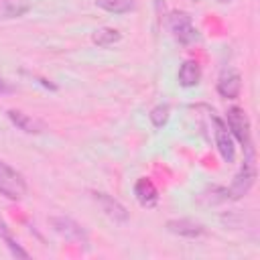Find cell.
I'll use <instances>...</instances> for the list:
<instances>
[{"label":"cell","mask_w":260,"mask_h":260,"mask_svg":"<svg viewBox=\"0 0 260 260\" xmlns=\"http://www.w3.org/2000/svg\"><path fill=\"white\" fill-rule=\"evenodd\" d=\"M219 4H228V2H232V0H217Z\"/></svg>","instance_id":"obj_20"},{"label":"cell","mask_w":260,"mask_h":260,"mask_svg":"<svg viewBox=\"0 0 260 260\" xmlns=\"http://www.w3.org/2000/svg\"><path fill=\"white\" fill-rule=\"evenodd\" d=\"M93 199L98 201V205L102 207V211H104L114 223H126V221L130 219V213L126 211V207H124L118 199H114L112 195L102 193V191H95V193H93Z\"/></svg>","instance_id":"obj_6"},{"label":"cell","mask_w":260,"mask_h":260,"mask_svg":"<svg viewBox=\"0 0 260 260\" xmlns=\"http://www.w3.org/2000/svg\"><path fill=\"white\" fill-rule=\"evenodd\" d=\"M167 230L175 236H181V238H201L205 236V225L195 221V219H189V217H179V219H169L167 221Z\"/></svg>","instance_id":"obj_7"},{"label":"cell","mask_w":260,"mask_h":260,"mask_svg":"<svg viewBox=\"0 0 260 260\" xmlns=\"http://www.w3.org/2000/svg\"><path fill=\"white\" fill-rule=\"evenodd\" d=\"M215 146H217L219 156H221L225 162H234V158H236L234 136H232L230 130L223 126V122L217 120V118H215Z\"/></svg>","instance_id":"obj_8"},{"label":"cell","mask_w":260,"mask_h":260,"mask_svg":"<svg viewBox=\"0 0 260 260\" xmlns=\"http://www.w3.org/2000/svg\"><path fill=\"white\" fill-rule=\"evenodd\" d=\"M169 28H171L175 41L181 43V45H191L199 37L197 28L193 26V20H191V16L187 12H179V10L173 12L169 16Z\"/></svg>","instance_id":"obj_4"},{"label":"cell","mask_w":260,"mask_h":260,"mask_svg":"<svg viewBox=\"0 0 260 260\" xmlns=\"http://www.w3.org/2000/svg\"><path fill=\"white\" fill-rule=\"evenodd\" d=\"M134 195H136V201L142 207H154L158 203V191H156L154 183L146 177H140L134 183Z\"/></svg>","instance_id":"obj_11"},{"label":"cell","mask_w":260,"mask_h":260,"mask_svg":"<svg viewBox=\"0 0 260 260\" xmlns=\"http://www.w3.org/2000/svg\"><path fill=\"white\" fill-rule=\"evenodd\" d=\"M6 246H8V250H10L14 256H18V258H28V256H30V254H28L24 248H20V244L14 242L12 238H6Z\"/></svg>","instance_id":"obj_17"},{"label":"cell","mask_w":260,"mask_h":260,"mask_svg":"<svg viewBox=\"0 0 260 260\" xmlns=\"http://www.w3.org/2000/svg\"><path fill=\"white\" fill-rule=\"evenodd\" d=\"M91 41L98 45V47H112L116 43L122 41V32L118 28H112V26H102V28H95L93 35H91Z\"/></svg>","instance_id":"obj_14"},{"label":"cell","mask_w":260,"mask_h":260,"mask_svg":"<svg viewBox=\"0 0 260 260\" xmlns=\"http://www.w3.org/2000/svg\"><path fill=\"white\" fill-rule=\"evenodd\" d=\"M242 91V77L238 71L234 69H228L219 75L217 79V93L225 100H236Z\"/></svg>","instance_id":"obj_9"},{"label":"cell","mask_w":260,"mask_h":260,"mask_svg":"<svg viewBox=\"0 0 260 260\" xmlns=\"http://www.w3.org/2000/svg\"><path fill=\"white\" fill-rule=\"evenodd\" d=\"M30 10L28 0H0V20L20 18Z\"/></svg>","instance_id":"obj_13"},{"label":"cell","mask_w":260,"mask_h":260,"mask_svg":"<svg viewBox=\"0 0 260 260\" xmlns=\"http://www.w3.org/2000/svg\"><path fill=\"white\" fill-rule=\"evenodd\" d=\"M225 122H228V130L230 134L248 150H252V132H250V120L246 116V112L238 106H232L225 112Z\"/></svg>","instance_id":"obj_2"},{"label":"cell","mask_w":260,"mask_h":260,"mask_svg":"<svg viewBox=\"0 0 260 260\" xmlns=\"http://www.w3.org/2000/svg\"><path fill=\"white\" fill-rule=\"evenodd\" d=\"M28 191L26 179L8 162L0 160V195L10 201H20Z\"/></svg>","instance_id":"obj_1"},{"label":"cell","mask_w":260,"mask_h":260,"mask_svg":"<svg viewBox=\"0 0 260 260\" xmlns=\"http://www.w3.org/2000/svg\"><path fill=\"white\" fill-rule=\"evenodd\" d=\"M95 4H98V8L112 12V14H126L136 8L134 0H95Z\"/></svg>","instance_id":"obj_15"},{"label":"cell","mask_w":260,"mask_h":260,"mask_svg":"<svg viewBox=\"0 0 260 260\" xmlns=\"http://www.w3.org/2000/svg\"><path fill=\"white\" fill-rule=\"evenodd\" d=\"M177 79H179V85L183 87H195L201 79V67L197 61H183L181 67H179V73H177Z\"/></svg>","instance_id":"obj_12"},{"label":"cell","mask_w":260,"mask_h":260,"mask_svg":"<svg viewBox=\"0 0 260 260\" xmlns=\"http://www.w3.org/2000/svg\"><path fill=\"white\" fill-rule=\"evenodd\" d=\"M6 116H8V120H10L18 130H22V132H26V134H41V132L45 130V124H43V122H39L37 118L28 116V114H24V112H20V110H8Z\"/></svg>","instance_id":"obj_10"},{"label":"cell","mask_w":260,"mask_h":260,"mask_svg":"<svg viewBox=\"0 0 260 260\" xmlns=\"http://www.w3.org/2000/svg\"><path fill=\"white\" fill-rule=\"evenodd\" d=\"M252 150H248V158L244 160L242 169L238 171V175L234 177L230 189H228V195L230 199H240L244 195H248V191L252 189L254 181H256V167H254V158H252Z\"/></svg>","instance_id":"obj_3"},{"label":"cell","mask_w":260,"mask_h":260,"mask_svg":"<svg viewBox=\"0 0 260 260\" xmlns=\"http://www.w3.org/2000/svg\"><path fill=\"white\" fill-rule=\"evenodd\" d=\"M169 116H171V110H169L167 104L154 106V108L150 110V114H148V118H150V122H152L154 128H162V126L169 122Z\"/></svg>","instance_id":"obj_16"},{"label":"cell","mask_w":260,"mask_h":260,"mask_svg":"<svg viewBox=\"0 0 260 260\" xmlns=\"http://www.w3.org/2000/svg\"><path fill=\"white\" fill-rule=\"evenodd\" d=\"M0 236L6 240V238H10V230H8V225H6V221L0 217Z\"/></svg>","instance_id":"obj_19"},{"label":"cell","mask_w":260,"mask_h":260,"mask_svg":"<svg viewBox=\"0 0 260 260\" xmlns=\"http://www.w3.org/2000/svg\"><path fill=\"white\" fill-rule=\"evenodd\" d=\"M49 223L51 228L65 240L69 242H81L85 244L87 242V232L81 223H77L75 219L67 217V215H55V217H49Z\"/></svg>","instance_id":"obj_5"},{"label":"cell","mask_w":260,"mask_h":260,"mask_svg":"<svg viewBox=\"0 0 260 260\" xmlns=\"http://www.w3.org/2000/svg\"><path fill=\"white\" fill-rule=\"evenodd\" d=\"M14 91V87L4 79V77H0V95H6V93H12Z\"/></svg>","instance_id":"obj_18"}]
</instances>
